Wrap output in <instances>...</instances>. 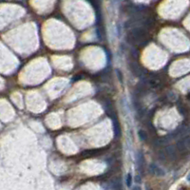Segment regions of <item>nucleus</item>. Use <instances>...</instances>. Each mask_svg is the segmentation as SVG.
<instances>
[{"label": "nucleus", "instance_id": "obj_5", "mask_svg": "<svg viewBox=\"0 0 190 190\" xmlns=\"http://www.w3.org/2000/svg\"><path fill=\"white\" fill-rule=\"evenodd\" d=\"M116 72H117V76H118V79L120 81V83H123V73H122L121 71L119 70V69H116Z\"/></svg>", "mask_w": 190, "mask_h": 190}, {"label": "nucleus", "instance_id": "obj_8", "mask_svg": "<svg viewBox=\"0 0 190 190\" xmlns=\"http://www.w3.org/2000/svg\"><path fill=\"white\" fill-rule=\"evenodd\" d=\"M146 190H152V189H151V188H150V187H147V188H146Z\"/></svg>", "mask_w": 190, "mask_h": 190}, {"label": "nucleus", "instance_id": "obj_7", "mask_svg": "<svg viewBox=\"0 0 190 190\" xmlns=\"http://www.w3.org/2000/svg\"><path fill=\"white\" fill-rule=\"evenodd\" d=\"M136 182H137V183H141V177H140V176L137 175V177H136Z\"/></svg>", "mask_w": 190, "mask_h": 190}, {"label": "nucleus", "instance_id": "obj_2", "mask_svg": "<svg viewBox=\"0 0 190 190\" xmlns=\"http://www.w3.org/2000/svg\"><path fill=\"white\" fill-rule=\"evenodd\" d=\"M132 182H133L132 175H131V173H128L127 175H126V186H127V187H131V185H132Z\"/></svg>", "mask_w": 190, "mask_h": 190}, {"label": "nucleus", "instance_id": "obj_4", "mask_svg": "<svg viewBox=\"0 0 190 190\" xmlns=\"http://www.w3.org/2000/svg\"><path fill=\"white\" fill-rule=\"evenodd\" d=\"M120 130H121V129H120V126L118 125V123H117V122L116 123L114 122V132H115V136H116V137H119L120 134H121Z\"/></svg>", "mask_w": 190, "mask_h": 190}, {"label": "nucleus", "instance_id": "obj_6", "mask_svg": "<svg viewBox=\"0 0 190 190\" xmlns=\"http://www.w3.org/2000/svg\"><path fill=\"white\" fill-rule=\"evenodd\" d=\"M132 190H142V188H141L140 185H135V186L132 188Z\"/></svg>", "mask_w": 190, "mask_h": 190}, {"label": "nucleus", "instance_id": "obj_1", "mask_svg": "<svg viewBox=\"0 0 190 190\" xmlns=\"http://www.w3.org/2000/svg\"><path fill=\"white\" fill-rule=\"evenodd\" d=\"M149 170L151 171L152 174H154V175H156V176H164L165 175V172H164L159 165H157L156 164H150Z\"/></svg>", "mask_w": 190, "mask_h": 190}, {"label": "nucleus", "instance_id": "obj_3", "mask_svg": "<svg viewBox=\"0 0 190 190\" xmlns=\"http://www.w3.org/2000/svg\"><path fill=\"white\" fill-rule=\"evenodd\" d=\"M138 136H139V138H140L141 141H145L147 139L146 133H145V131H144V130L139 131V132H138Z\"/></svg>", "mask_w": 190, "mask_h": 190}]
</instances>
